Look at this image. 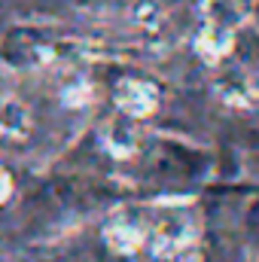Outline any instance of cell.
I'll use <instances>...</instances> for the list:
<instances>
[{
    "instance_id": "cell-1",
    "label": "cell",
    "mask_w": 259,
    "mask_h": 262,
    "mask_svg": "<svg viewBox=\"0 0 259 262\" xmlns=\"http://www.w3.org/2000/svg\"><path fill=\"white\" fill-rule=\"evenodd\" d=\"M198 241V216L183 204L140 207L137 262H183Z\"/></svg>"
},
{
    "instance_id": "cell-2",
    "label": "cell",
    "mask_w": 259,
    "mask_h": 262,
    "mask_svg": "<svg viewBox=\"0 0 259 262\" xmlns=\"http://www.w3.org/2000/svg\"><path fill=\"white\" fill-rule=\"evenodd\" d=\"M198 18V52L210 64H220L226 61L250 18V0H201Z\"/></svg>"
},
{
    "instance_id": "cell-3",
    "label": "cell",
    "mask_w": 259,
    "mask_h": 262,
    "mask_svg": "<svg viewBox=\"0 0 259 262\" xmlns=\"http://www.w3.org/2000/svg\"><path fill=\"white\" fill-rule=\"evenodd\" d=\"M61 55V37L40 25H15L0 37V64L6 70H37Z\"/></svg>"
},
{
    "instance_id": "cell-4",
    "label": "cell",
    "mask_w": 259,
    "mask_h": 262,
    "mask_svg": "<svg viewBox=\"0 0 259 262\" xmlns=\"http://www.w3.org/2000/svg\"><path fill=\"white\" fill-rule=\"evenodd\" d=\"M116 104H119V110L131 116V119H143V116H149L153 110H156V104H159V92H156V85L153 82H146V79H122L119 85H116Z\"/></svg>"
},
{
    "instance_id": "cell-5",
    "label": "cell",
    "mask_w": 259,
    "mask_h": 262,
    "mask_svg": "<svg viewBox=\"0 0 259 262\" xmlns=\"http://www.w3.org/2000/svg\"><path fill=\"white\" fill-rule=\"evenodd\" d=\"M128 119H125V122H113L110 131H107V146H110L116 156H131V152L137 149V143H140V140H137V131H134V125H131Z\"/></svg>"
},
{
    "instance_id": "cell-6",
    "label": "cell",
    "mask_w": 259,
    "mask_h": 262,
    "mask_svg": "<svg viewBox=\"0 0 259 262\" xmlns=\"http://www.w3.org/2000/svg\"><path fill=\"white\" fill-rule=\"evenodd\" d=\"M21 128H25V110L12 101H0V134H12Z\"/></svg>"
},
{
    "instance_id": "cell-7",
    "label": "cell",
    "mask_w": 259,
    "mask_h": 262,
    "mask_svg": "<svg viewBox=\"0 0 259 262\" xmlns=\"http://www.w3.org/2000/svg\"><path fill=\"white\" fill-rule=\"evenodd\" d=\"M9 189H12V183H9V177H6V171H0V201L9 195Z\"/></svg>"
}]
</instances>
